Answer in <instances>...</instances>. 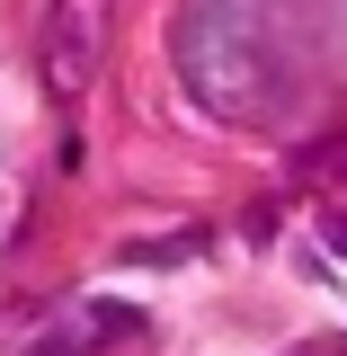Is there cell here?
<instances>
[{"label":"cell","mask_w":347,"mask_h":356,"mask_svg":"<svg viewBox=\"0 0 347 356\" xmlns=\"http://www.w3.org/2000/svg\"><path fill=\"white\" fill-rule=\"evenodd\" d=\"M98 44H107V0H54V18H45V89L81 98L98 81Z\"/></svg>","instance_id":"1"},{"label":"cell","mask_w":347,"mask_h":356,"mask_svg":"<svg viewBox=\"0 0 347 356\" xmlns=\"http://www.w3.org/2000/svg\"><path fill=\"white\" fill-rule=\"evenodd\" d=\"M27 356H81V339H36Z\"/></svg>","instance_id":"2"}]
</instances>
